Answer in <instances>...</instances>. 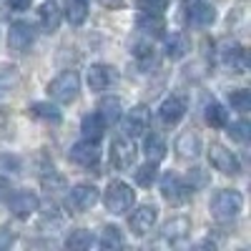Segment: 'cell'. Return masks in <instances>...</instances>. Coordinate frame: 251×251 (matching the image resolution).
<instances>
[{"instance_id":"38","label":"cell","mask_w":251,"mask_h":251,"mask_svg":"<svg viewBox=\"0 0 251 251\" xmlns=\"http://www.w3.org/2000/svg\"><path fill=\"white\" fill-rule=\"evenodd\" d=\"M191 174L196 176V183H199V186H203V183H206V176H203V171H201V169H194Z\"/></svg>"},{"instance_id":"29","label":"cell","mask_w":251,"mask_h":251,"mask_svg":"<svg viewBox=\"0 0 251 251\" xmlns=\"http://www.w3.org/2000/svg\"><path fill=\"white\" fill-rule=\"evenodd\" d=\"M98 244H100V249H121L123 246V234L118 231V228L116 226H106V228H103V231H100V239H98Z\"/></svg>"},{"instance_id":"19","label":"cell","mask_w":251,"mask_h":251,"mask_svg":"<svg viewBox=\"0 0 251 251\" xmlns=\"http://www.w3.org/2000/svg\"><path fill=\"white\" fill-rule=\"evenodd\" d=\"M103 131H106V123H103V118L96 113H86L80 118V133L83 138H88V141H100L103 138Z\"/></svg>"},{"instance_id":"12","label":"cell","mask_w":251,"mask_h":251,"mask_svg":"<svg viewBox=\"0 0 251 251\" xmlns=\"http://www.w3.org/2000/svg\"><path fill=\"white\" fill-rule=\"evenodd\" d=\"M133 161H136V149H133L131 138H118V141L111 143V163L118 171L131 169Z\"/></svg>"},{"instance_id":"21","label":"cell","mask_w":251,"mask_h":251,"mask_svg":"<svg viewBox=\"0 0 251 251\" xmlns=\"http://www.w3.org/2000/svg\"><path fill=\"white\" fill-rule=\"evenodd\" d=\"M38 15H40V25H43L46 33H55L58 25H60V20H63V13H60V8L53 3V0H50V3L40 5Z\"/></svg>"},{"instance_id":"25","label":"cell","mask_w":251,"mask_h":251,"mask_svg":"<svg viewBox=\"0 0 251 251\" xmlns=\"http://www.w3.org/2000/svg\"><path fill=\"white\" fill-rule=\"evenodd\" d=\"M28 113L38 121H46V123H60V111L53 106V103H43V100H38L33 103V106L28 108Z\"/></svg>"},{"instance_id":"4","label":"cell","mask_w":251,"mask_h":251,"mask_svg":"<svg viewBox=\"0 0 251 251\" xmlns=\"http://www.w3.org/2000/svg\"><path fill=\"white\" fill-rule=\"evenodd\" d=\"M191 194H194V188L188 186L181 176H176V174H166V176L161 178V196L169 201V203H174V206H183L188 199H191Z\"/></svg>"},{"instance_id":"26","label":"cell","mask_w":251,"mask_h":251,"mask_svg":"<svg viewBox=\"0 0 251 251\" xmlns=\"http://www.w3.org/2000/svg\"><path fill=\"white\" fill-rule=\"evenodd\" d=\"M143 151H146V156H149V161H153V163H158V161H163L166 158V141L158 136V133H151L149 138H146V143H143Z\"/></svg>"},{"instance_id":"27","label":"cell","mask_w":251,"mask_h":251,"mask_svg":"<svg viewBox=\"0 0 251 251\" xmlns=\"http://www.w3.org/2000/svg\"><path fill=\"white\" fill-rule=\"evenodd\" d=\"M86 18H88V5H86V0H68V5H66V20L71 25H83L86 23Z\"/></svg>"},{"instance_id":"15","label":"cell","mask_w":251,"mask_h":251,"mask_svg":"<svg viewBox=\"0 0 251 251\" xmlns=\"http://www.w3.org/2000/svg\"><path fill=\"white\" fill-rule=\"evenodd\" d=\"M186 20L194 28H208L216 20V10H214V5L196 0V3H191V5L186 8Z\"/></svg>"},{"instance_id":"30","label":"cell","mask_w":251,"mask_h":251,"mask_svg":"<svg viewBox=\"0 0 251 251\" xmlns=\"http://www.w3.org/2000/svg\"><path fill=\"white\" fill-rule=\"evenodd\" d=\"M156 176H158V169H156L153 161H149V163H143V166H138V169H136V183L143 186V188H149L156 181Z\"/></svg>"},{"instance_id":"5","label":"cell","mask_w":251,"mask_h":251,"mask_svg":"<svg viewBox=\"0 0 251 251\" xmlns=\"http://www.w3.org/2000/svg\"><path fill=\"white\" fill-rule=\"evenodd\" d=\"M208 161H211V166L216 171H221V174H226V176H236V174H241V166H239V158L228 151V149H224L221 143H214L211 149H208Z\"/></svg>"},{"instance_id":"35","label":"cell","mask_w":251,"mask_h":251,"mask_svg":"<svg viewBox=\"0 0 251 251\" xmlns=\"http://www.w3.org/2000/svg\"><path fill=\"white\" fill-rule=\"evenodd\" d=\"M15 244V231L13 228H5V226H0V251H5Z\"/></svg>"},{"instance_id":"23","label":"cell","mask_w":251,"mask_h":251,"mask_svg":"<svg viewBox=\"0 0 251 251\" xmlns=\"http://www.w3.org/2000/svg\"><path fill=\"white\" fill-rule=\"evenodd\" d=\"M188 50H191V43H188V38L183 33H171L166 38V55L171 60H181Z\"/></svg>"},{"instance_id":"34","label":"cell","mask_w":251,"mask_h":251,"mask_svg":"<svg viewBox=\"0 0 251 251\" xmlns=\"http://www.w3.org/2000/svg\"><path fill=\"white\" fill-rule=\"evenodd\" d=\"M138 10L141 13H163L166 0H138Z\"/></svg>"},{"instance_id":"17","label":"cell","mask_w":251,"mask_h":251,"mask_svg":"<svg viewBox=\"0 0 251 251\" xmlns=\"http://www.w3.org/2000/svg\"><path fill=\"white\" fill-rule=\"evenodd\" d=\"M221 60L231 73H244L246 71V50L239 43H226L224 50H221Z\"/></svg>"},{"instance_id":"36","label":"cell","mask_w":251,"mask_h":251,"mask_svg":"<svg viewBox=\"0 0 251 251\" xmlns=\"http://www.w3.org/2000/svg\"><path fill=\"white\" fill-rule=\"evenodd\" d=\"M30 3H33V0H8V5H10L13 10H28Z\"/></svg>"},{"instance_id":"13","label":"cell","mask_w":251,"mask_h":251,"mask_svg":"<svg viewBox=\"0 0 251 251\" xmlns=\"http://www.w3.org/2000/svg\"><path fill=\"white\" fill-rule=\"evenodd\" d=\"M176 156L183 158V161H191V158H199L201 156V149H203V143H201V136L196 131H183L178 138H176Z\"/></svg>"},{"instance_id":"2","label":"cell","mask_w":251,"mask_h":251,"mask_svg":"<svg viewBox=\"0 0 251 251\" xmlns=\"http://www.w3.org/2000/svg\"><path fill=\"white\" fill-rule=\"evenodd\" d=\"M103 203H106V208L111 214L123 216L126 211H131V208H133L136 191L128 183H123V181H111L106 186V191H103Z\"/></svg>"},{"instance_id":"16","label":"cell","mask_w":251,"mask_h":251,"mask_svg":"<svg viewBox=\"0 0 251 251\" xmlns=\"http://www.w3.org/2000/svg\"><path fill=\"white\" fill-rule=\"evenodd\" d=\"M158 116L166 126H176L183 116H186V100L178 98V96H171V98H166L161 103V108H158Z\"/></svg>"},{"instance_id":"31","label":"cell","mask_w":251,"mask_h":251,"mask_svg":"<svg viewBox=\"0 0 251 251\" xmlns=\"http://www.w3.org/2000/svg\"><path fill=\"white\" fill-rule=\"evenodd\" d=\"M228 103H231L234 111L246 113V111H251V93L244 91V88H236V91L228 93Z\"/></svg>"},{"instance_id":"28","label":"cell","mask_w":251,"mask_h":251,"mask_svg":"<svg viewBox=\"0 0 251 251\" xmlns=\"http://www.w3.org/2000/svg\"><path fill=\"white\" fill-rule=\"evenodd\" d=\"M93 234L91 231H86V228H75V231H71L68 234V239H66V246L68 249H73V251H83V249H91L93 246Z\"/></svg>"},{"instance_id":"14","label":"cell","mask_w":251,"mask_h":251,"mask_svg":"<svg viewBox=\"0 0 251 251\" xmlns=\"http://www.w3.org/2000/svg\"><path fill=\"white\" fill-rule=\"evenodd\" d=\"M116 68H111V66H103V63H96V66H91V71H88V88L91 91H96V93H100V91H106V88H111L113 83H116Z\"/></svg>"},{"instance_id":"7","label":"cell","mask_w":251,"mask_h":251,"mask_svg":"<svg viewBox=\"0 0 251 251\" xmlns=\"http://www.w3.org/2000/svg\"><path fill=\"white\" fill-rule=\"evenodd\" d=\"M98 188L93 183H78L68 191V208L73 211H88L91 206L98 203Z\"/></svg>"},{"instance_id":"37","label":"cell","mask_w":251,"mask_h":251,"mask_svg":"<svg viewBox=\"0 0 251 251\" xmlns=\"http://www.w3.org/2000/svg\"><path fill=\"white\" fill-rule=\"evenodd\" d=\"M5 199H8V181L0 176V203H3Z\"/></svg>"},{"instance_id":"32","label":"cell","mask_w":251,"mask_h":251,"mask_svg":"<svg viewBox=\"0 0 251 251\" xmlns=\"http://www.w3.org/2000/svg\"><path fill=\"white\" fill-rule=\"evenodd\" d=\"M226 133L231 136V141H236V143H246L249 138H251V126H249V121H236V123H231L228 126L226 123Z\"/></svg>"},{"instance_id":"10","label":"cell","mask_w":251,"mask_h":251,"mask_svg":"<svg viewBox=\"0 0 251 251\" xmlns=\"http://www.w3.org/2000/svg\"><path fill=\"white\" fill-rule=\"evenodd\" d=\"M156 219H158V208H156V206H151V203L138 206L136 211L131 214V219H128L131 234H136V236H146V234H149L151 228H153Z\"/></svg>"},{"instance_id":"24","label":"cell","mask_w":251,"mask_h":251,"mask_svg":"<svg viewBox=\"0 0 251 251\" xmlns=\"http://www.w3.org/2000/svg\"><path fill=\"white\" fill-rule=\"evenodd\" d=\"M203 118H206V123L211 126V128H226V123H228L226 108L221 106V103H216V100H208V103H206Z\"/></svg>"},{"instance_id":"18","label":"cell","mask_w":251,"mask_h":251,"mask_svg":"<svg viewBox=\"0 0 251 251\" xmlns=\"http://www.w3.org/2000/svg\"><path fill=\"white\" fill-rule=\"evenodd\" d=\"M188 231H191V221H188L186 216H176V219H171V221H166V224H163L161 236H163L166 241L176 244V241L186 239V236H188Z\"/></svg>"},{"instance_id":"6","label":"cell","mask_w":251,"mask_h":251,"mask_svg":"<svg viewBox=\"0 0 251 251\" xmlns=\"http://www.w3.org/2000/svg\"><path fill=\"white\" fill-rule=\"evenodd\" d=\"M149 123H151L149 108H146V106L131 108L128 113H126V118H123V133H126V138L133 141V138L143 136L146 131H149Z\"/></svg>"},{"instance_id":"11","label":"cell","mask_w":251,"mask_h":251,"mask_svg":"<svg viewBox=\"0 0 251 251\" xmlns=\"http://www.w3.org/2000/svg\"><path fill=\"white\" fill-rule=\"evenodd\" d=\"M68 158L78 166H93L98 158H100V149H98V141H88V138H83L78 143L71 146V151H68Z\"/></svg>"},{"instance_id":"20","label":"cell","mask_w":251,"mask_h":251,"mask_svg":"<svg viewBox=\"0 0 251 251\" xmlns=\"http://www.w3.org/2000/svg\"><path fill=\"white\" fill-rule=\"evenodd\" d=\"M136 28L143 30L146 35H163V30H166L163 13H141L136 20Z\"/></svg>"},{"instance_id":"8","label":"cell","mask_w":251,"mask_h":251,"mask_svg":"<svg viewBox=\"0 0 251 251\" xmlns=\"http://www.w3.org/2000/svg\"><path fill=\"white\" fill-rule=\"evenodd\" d=\"M35 40V33H33V25L30 23H23V20H18V23L10 25L8 30V48L15 50V53H28L30 46Z\"/></svg>"},{"instance_id":"22","label":"cell","mask_w":251,"mask_h":251,"mask_svg":"<svg viewBox=\"0 0 251 251\" xmlns=\"http://www.w3.org/2000/svg\"><path fill=\"white\" fill-rule=\"evenodd\" d=\"M98 116L103 118V123H116L121 116H123V103H121V98H116V96H111V98H103L100 103H98Z\"/></svg>"},{"instance_id":"9","label":"cell","mask_w":251,"mask_h":251,"mask_svg":"<svg viewBox=\"0 0 251 251\" xmlns=\"http://www.w3.org/2000/svg\"><path fill=\"white\" fill-rule=\"evenodd\" d=\"M40 206V199L33 194V191H15L10 199H8V208L15 219H28L38 211Z\"/></svg>"},{"instance_id":"33","label":"cell","mask_w":251,"mask_h":251,"mask_svg":"<svg viewBox=\"0 0 251 251\" xmlns=\"http://www.w3.org/2000/svg\"><path fill=\"white\" fill-rule=\"evenodd\" d=\"M133 55H136V60L141 63V68H149V66H153V63H156L153 46H146V43H141V46H136Z\"/></svg>"},{"instance_id":"3","label":"cell","mask_w":251,"mask_h":251,"mask_svg":"<svg viewBox=\"0 0 251 251\" xmlns=\"http://www.w3.org/2000/svg\"><path fill=\"white\" fill-rule=\"evenodd\" d=\"M48 93L58 103H73L80 93V78L75 71H66L48 83Z\"/></svg>"},{"instance_id":"1","label":"cell","mask_w":251,"mask_h":251,"mask_svg":"<svg viewBox=\"0 0 251 251\" xmlns=\"http://www.w3.org/2000/svg\"><path fill=\"white\" fill-rule=\"evenodd\" d=\"M208 208H211V216L216 221H231V219H236L241 214L244 196L239 191H234V188H221V191H216L211 196Z\"/></svg>"}]
</instances>
